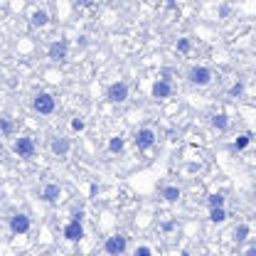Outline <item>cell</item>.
I'll return each mask as SVG.
<instances>
[{
  "mask_svg": "<svg viewBox=\"0 0 256 256\" xmlns=\"http://www.w3.org/2000/svg\"><path fill=\"white\" fill-rule=\"evenodd\" d=\"M32 109H35V114H40V116H52V114L57 111V99H55L50 91H40V94L32 96Z\"/></svg>",
  "mask_w": 256,
  "mask_h": 256,
  "instance_id": "1",
  "label": "cell"
},
{
  "mask_svg": "<svg viewBox=\"0 0 256 256\" xmlns=\"http://www.w3.org/2000/svg\"><path fill=\"white\" fill-rule=\"evenodd\" d=\"M212 79H214V72L209 67H204V64H195V67L187 69V82L192 86H209Z\"/></svg>",
  "mask_w": 256,
  "mask_h": 256,
  "instance_id": "2",
  "label": "cell"
},
{
  "mask_svg": "<svg viewBox=\"0 0 256 256\" xmlns=\"http://www.w3.org/2000/svg\"><path fill=\"white\" fill-rule=\"evenodd\" d=\"M13 153H15L18 158H23V160L35 158V153H37L35 138H32V136H20V138H15V141H13Z\"/></svg>",
  "mask_w": 256,
  "mask_h": 256,
  "instance_id": "3",
  "label": "cell"
},
{
  "mask_svg": "<svg viewBox=\"0 0 256 256\" xmlns=\"http://www.w3.org/2000/svg\"><path fill=\"white\" fill-rule=\"evenodd\" d=\"M128 249V236L126 234H111L104 241V254L106 256H123Z\"/></svg>",
  "mask_w": 256,
  "mask_h": 256,
  "instance_id": "4",
  "label": "cell"
},
{
  "mask_svg": "<svg viewBox=\"0 0 256 256\" xmlns=\"http://www.w3.org/2000/svg\"><path fill=\"white\" fill-rule=\"evenodd\" d=\"M128 94H131V89H128V84H126L123 79H118V82H114V84L106 86V99H109L111 104H123V101H128Z\"/></svg>",
  "mask_w": 256,
  "mask_h": 256,
  "instance_id": "5",
  "label": "cell"
},
{
  "mask_svg": "<svg viewBox=\"0 0 256 256\" xmlns=\"http://www.w3.org/2000/svg\"><path fill=\"white\" fill-rule=\"evenodd\" d=\"M133 143H136V148L138 150H148V148H153L155 143H158V133L153 131V128H138L136 133H133Z\"/></svg>",
  "mask_w": 256,
  "mask_h": 256,
  "instance_id": "6",
  "label": "cell"
},
{
  "mask_svg": "<svg viewBox=\"0 0 256 256\" xmlns=\"http://www.w3.org/2000/svg\"><path fill=\"white\" fill-rule=\"evenodd\" d=\"M8 227H10V231H13L15 236H23V234H28V231H30L32 219H30L25 212H15V214L8 219Z\"/></svg>",
  "mask_w": 256,
  "mask_h": 256,
  "instance_id": "7",
  "label": "cell"
},
{
  "mask_svg": "<svg viewBox=\"0 0 256 256\" xmlns=\"http://www.w3.org/2000/svg\"><path fill=\"white\" fill-rule=\"evenodd\" d=\"M47 57L52 62H64L69 57V40H52L47 45Z\"/></svg>",
  "mask_w": 256,
  "mask_h": 256,
  "instance_id": "8",
  "label": "cell"
},
{
  "mask_svg": "<svg viewBox=\"0 0 256 256\" xmlns=\"http://www.w3.org/2000/svg\"><path fill=\"white\" fill-rule=\"evenodd\" d=\"M50 153L55 158H67L72 153V138H67V136H52L50 138Z\"/></svg>",
  "mask_w": 256,
  "mask_h": 256,
  "instance_id": "9",
  "label": "cell"
},
{
  "mask_svg": "<svg viewBox=\"0 0 256 256\" xmlns=\"http://www.w3.org/2000/svg\"><path fill=\"white\" fill-rule=\"evenodd\" d=\"M62 236L67 241H72V244H79L84 239V224H82V219H69L64 224V229H62Z\"/></svg>",
  "mask_w": 256,
  "mask_h": 256,
  "instance_id": "10",
  "label": "cell"
},
{
  "mask_svg": "<svg viewBox=\"0 0 256 256\" xmlns=\"http://www.w3.org/2000/svg\"><path fill=\"white\" fill-rule=\"evenodd\" d=\"M172 94H175V86H172V82L155 79V82H153V86H150V96H153V99H158V101H163V99H170Z\"/></svg>",
  "mask_w": 256,
  "mask_h": 256,
  "instance_id": "11",
  "label": "cell"
},
{
  "mask_svg": "<svg viewBox=\"0 0 256 256\" xmlns=\"http://www.w3.org/2000/svg\"><path fill=\"white\" fill-rule=\"evenodd\" d=\"M40 197H42V199H45L47 204H52V202H57V199L62 197V187H59L57 182H47V185L42 187Z\"/></svg>",
  "mask_w": 256,
  "mask_h": 256,
  "instance_id": "12",
  "label": "cell"
},
{
  "mask_svg": "<svg viewBox=\"0 0 256 256\" xmlns=\"http://www.w3.org/2000/svg\"><path fill=\"white\" fill-rule=\"evenodd\" d=\"M160 197H163L165 202L175 204V202H180V197H182V190H180L177 185H165V187L160 190Z\"/></svg>",
  "mask_w": 256,
  "mask_h": 256,
  "instance_id": "13",
  "label": "cell"
},
{
  "mask_svg": "<svg viewBox=\"0 0 256 256\" xmlns=\"http://www.w3.org/2000/svg\"><path fill=\"white\" fill-rule=\"evenodd\" d=\"M50 23V13L47 10H35L32 15H30V25L32 28H45Z\"/></svg>",
  "mask_w": 256,
  "mask_h": 256,
  "instance_id": "14",
  "label": "cell"
},
{
  "mask_svg": "<svg viewBox=\"0 0 256 256\" xmlns=\"http://www.w3.org/2000/svg\"><path fill=\"white\" fill-rule=\"evenodd\" d=\"M249 236H251V227H249V224H244V222H241V224H236V227H234V241H236V244L246 241Z\"/></svg>",
  "mask_w": 256,
  "mask_h": 256,
  "instance_id": "15",
  "label": "cell"
},
{
  "mask_svg": "<svg viewBox=\"0 0 256 256\" xmlns=\"http://www.w3.org/2000/svg\"><path fill=\"white\" fill-rule=\"evenodd\" d=\"M123 148H126V138L123 136H111L109 138V153H123Z\"/></svg>",
  "mask_w": 256,
  "mask_h": 256,
  "instance_id": "16",
  "label": "cell"
},
{
  "mask_svg": "<svg viewBox=\"0 0 256 256\" xmlns=\"http://www.w3.org/2000/svg\"><path fill=\"white\" fill-rule=\"evenodd\" d=\"M212 126L224 133V131L229 128V116H227V114H214V116H212Z\"/></svg>",
  "mask_w": 256,
  "mask_h": 256,
  "instance_id": "17",
  "label": "cell"
},
{
  "mask_svg": "<svg viewBox=\"0 0 256 256\" xmlns=\"http://www.w3.org/2000/svg\"><path fill=\"white\" fill-rule=\"evenodd\" d=\"M209 222H212V224H224V222H227V209H224V207L209 209Z\"/></svg>",
  "mask_w": 256,
  "mask_h": 256,
  "instance_id": "18",
  "label": "cell"
},
{
  "mask_svg": "<svg viewBox=\"0 0 256 256\" xmlns=\"http://www.w3.org/2000/svg\"><path fill=\"white\" fill-rule=\"evenodd\" d=\"M0 133L3 136H13L15 133V123L10 116H0Z\"/></svg>",
  "mask_w": 256,
  "mask_h": 256,
  "instance_id": "19",
  "label": "cell"
},
{
  "mask_svg": "<svg viewBox=\"0 0 256 256\" xmlns=\"http://www.w3.org/2000/svg\"><path fill=\"white\" fill-rule=\"evenodd\" d=\"M251 133H241V136H236V141H234V150H244V148H249V143H251Z\"/></svg>",
  "mask_w": 256,
  "mask_h": 256,
  "instance_id": "20",
  "label": "cell"
},
{
  "mask_svg": "<svg viewBox=\"0 0 256 256\" xmlns=\"http://www.w3.org/2000/svg\"><path fill=\"white\" fill-rule=\"evenodd\" d=\"M207 204H209V209H214V207H224V195H222V192H212V195H207Z\"/></svg>",
  "mask_w": 256,
  "mask_h": 256,
  "instance_id": "21",
  "label": "cell"
},
{
  "mask_svg": "<svg viewBox=\"0 0 256 256\" xmlns=\"http://www.w3.org/2000/svg\"><path fill=\"white\" fill-rule=\"evenodd\" d=\"M175 50H177L180 55H187V52L192 50V40H190V37H180L177 45H175Z\"/></svg>",
  "mask_w": 256,
  "mask_h": 256,
  "instance_id": "22",
  "label": "cell"
},
{
  "mask_svg": "<svg viewBox=\"0 0 256 256\" xmlns=\"http://www.w3.org/2000/svg\"><path fill=\"white\" fill-rule=\"evenodd\" d=\"M69 126H72L74 133H82V131L86 128V121H84V116H74V118L69 121Z\"/></svg>",
  "mask_w": 256,
  "mask_h": 256,
  "instance_id": "23",
  "label": "cell"
},
{
  "mask_svg": "<svg viewBox=\"0 0 256 256\" xmlns=\"http://www.w3.org/2000/svg\"><path fill=\"white\" fill-rule=\"evenodd\" d=\"M227 94H229V96H231V99H239V96H241V94H244V82H236V84H231V86H229V91H227Z\"/></svg>",
  "mask_w": 256,
  "mask_h": 256,
  "instance_id": "24",
  "label": "cell"
},
{
  "mask_svg": "<svg viewBox=\"0 0 256 256\" xmlns=\"http://www.w3.org/2000/svg\"><path fill=\"white\" fill-rule=\"evenodd\" d=\"M133 256H153V249L143 244V246H138V249L133 251Z\"/></svg>",
  "mask_w": 256,
  "mask_h": 256,
  "instance_id": "25",
  "label": "cell"
},
{
  "mask_svg": "<svg viewBox=\"0 0 256 256\" xmlns=\"http://www.w3.org/2000/svg\"><path fill=\"white\" fill-rule=\"evenodd\" d=\"M244 256H256V246H249V249L244 251Z\"/></svg>",
  "mask_w": 256,
  "mask_h": 256,
  "instance_id": "26",
  "label": "cell"
},
{
  "mask_svg": "<svg viewBox=\"0 0 256 256\" xmlns=\"http://www.w3.org/2000/svg\"><path fill=\"white\" fill-rule=\"evenodd\" d=\"M163 229H165V231H170V229H175V222H165V224H163Z\"/></svg>",
  "mask_w": 256,
  "mask_h": 256,
  "instance_id": "27",
  "label": "cell"
}]
</instances>
